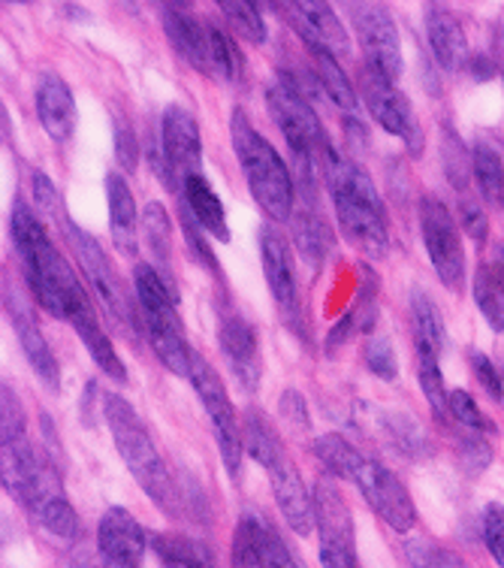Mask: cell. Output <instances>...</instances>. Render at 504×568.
<instances>
[{
	"instance_id": "obj_52",
	"label": "cell",
	"mask_w": 504,
	"mask_h": 568,
	"mask_svg": "<svg viewBox=\"0 0 504 568\" xmlns=\"http://www.w3.org/2000/svg\"><path fill=\"white\" fill-rule=\"evenodd\" d=\"M493 266H495V270H498V273L504 275V242H502V245H498V257H495Z\"/></svg>"
},
{
	"instance_id": "obj_1",
	"label": "cell",
	"mask_w": 504,
	"mask_h": 568,
	"mask_svg": "<svg viewBox=\"0 0 504 568\" xmlns=\"http://www.w3.org/2000/svg\"><path fill=\"white\" fill-rule=\"evenodd\" d=\"M24 424L28 420H24L22 405L3 384V442H0L3 490L16 496L40 520L43 529L70 541L79 536V514L66 499L55 463L37 450Z\"/></svg>"
},
{
	"instance_id": "obj_50",
	"label": "cell",
	"mask_w": 504,
	"mask_h": 568,
	"mask_svg": "<svg viewBox=\"0 0 504 568\" xmlns=\"http://www.w3.org/2000/svg\"><path fill=\"white\" fill-rule=\"evenodd\" d=\"M320 568H357V554H353V547L320 541Z\"/></svg>"
},
{
	"instance_id": "obj_46",
	"label": "cell",
	"mask_w": 504,
	"mask_h": 568,
	"mask_svg": "<svg viewBox=\"0 0 504 568\" xmlns=\"http://www.w3.org/2000/svg\"><path fill=\"white\" fill-rule=\"evenodd\" d=\"M483 541L490 547L498 568H504V505H490L483 511Z\"/></svg>"
},
{
	"instance_id": "obj_28",
	"label": "cell",
	"mask_w": 504,
	"mask_h": 568,
	"mask_svg": "<svg viewBox=\"0 0 504 568\" xmlns=\"http://www.w3.org/2000/svg\"><path fill=\"white\" fill-rule=\"evenodd\" d=\"M140 230H143V240L148 245V254H152V266L173 284V270H169V261H173V224H169V215L157 200L145 203L143 215H140Z\"/></svg>"
},
{
	"instance_id": "obj_44",
	"label": "cell",
	"mask_w": 504,
	"mask_h": 568,
	"mask_svg": "<svg viewBox=\"0 0 504 568\" xmlns=\"http://www.w3.org/2000/svg\"><path fill=\"white\" fill-rule=\"evenodd\" d=\"M408 559H411L414 568H469L456 554L426 545V541H411L408 545Z\"/></svg>"
},
{
	"instance_id": "obj_25",
	"label": "cell",
	"mask_w": 504,
	"mask_h": 568,
	"mask_svg": "<svg viewBox=\"0 0 504 568\" xmlns=\"http://www.w3.org/2000/svg\"><path fill=\"white\" fill-rule=\"evenodd\" d=\"M106 200H110V230L112 242L121 254L133 257L140 248V212L133 203L131 185L124 182V175H106Z\"/></svg>"
},
{
	"instance_id": "obj_4",
	"label": "cell",
	"mask_w": 504,
	"mask_h": 568,
	"mask_svg": "<svg viewBox=\"0 0 504 568\" xmlns=\"http://www.w3.org/2000/svg\"><path fill=\"white\" fill-rule=\"evenodd\" d=\"M323 179L348 242L362 257L381 261L390 252V233H387L384 203L378 197L372 179L357 161L339 152L332 154Z\"/></svg>"
},
{
	"instance_id": "obj_49",
	"label": "cell",
	"mask_w": 504,
	"mask_h": 568,
	"mask_svg": "<svg viewBox=\"0 0 504 568\" xmlns=\"http://www.w3.org/2000/svg\"><path fill=\"white\" fill-rule=\"evenodd\" d=\"M460 215H462V227H465V233L481 245L483 236H486V215H483V209L477 206L472 197H462Z\"/></svg>"
},
{
	"instance_id": "obj_31",
	"label": "cell",
	"mask_w": 504,
	"mask_h": 568,
	"mask_svg": "<svg viewBox=\"0 0 504 568\" xmlns=\"http://www.w3.org/2000/svg\"><path fill=\"white\" fill-rule=\"evenodd\" d=\"M311 61H315V79H318V85L323 88V94H327L348 119H353V112H357V94H353V85L348 82V77H344V70H341L339 58L327 55V52H311Z\"/></svg>"
},
{
	"instance_id": "obj_18",
	"label": "cell",
	"mask_w": 504,
	"mask_h": 568,
	"mask_svg": "<svg viewBox=\"0 0 504 568\" xmlns=\"http://www.w3.org/2000/svg\"><path fill=\"white\" fill-rule=\"evenodd\" d=\"M161 149L173 175L182 182L191 175L203 173V136H199L197 119L185 106H166L164 131H161Z\"/></svg>"
},
{
	"instance_id": "obj_38",
	"label": "cell",
	"mask_w": 504,
	"mask_h": 568,
	"mask_svg": "<svg viewBox=\"0 0 504 568\" xmlns=\"http://www.w3.org/2000/svg\"><path fill=\"white\" fill-rule=\"evenodd\" d=\"M251 526H254V541H257V550H260V566L264 568H302L294 559V554L287 550L285 538L278 536V529L269 526L260 517L251 514Z\"/></svg>"
},
{
	"instance_id": "obj_40",
	"label": "cell",
	"mask_w": 504,
	"mask_h": 568,
	"mask_svg": "<svg viewBox=\"0 0 504 568\" xmlns=\"http://www.w3.org/2000/svg\"><path fill=\"white\" fill-rule=\"evenodd\" d=\"M362 357H366V366L372 369V375H378L381 382H395L399 378V361H395V348L390 339H381V336L369 339Z\"/></svg>"
},
{
	"instance_id": "obj_17",
	"label": "cell",
	"mask_w": 504,
	"mask_h": 568,
	"mask_svg": "<svg viewBox=\"0 0 504 568\" xmlns=\"http://www.w3.org/2000/svg\"><path fill=\"white\" fill-rule=\"evenodd\" d=\"M266 475H269V484H272L275 503H278V511L287 520V526L297 532V536H311L315 529V496L308 493L302 475L294 466V459L281 454L278 459H272L266 466Z\"/></svg>"
},
{
	"instance_id": "obj_35",
	"label": "cell",
	"mask_w": 504,
	"mask_h": 568,
	"mask_svg": "<svg viewBox=\"0 0 504 568\" xmlns=\"http://www.w3.org/2000/svg\"><path fill=\"white\" fill-rule=\"evenodd\" d=\"M474 300L495 333H504V275L495 266H481L474 275Z\"/></svg>"
},
{
	"instance_id": "obj_3",
	"label": "cell",
	"mask_w": 504,
	"mask_h": 568,
	"mask_svg": "<svg viewBox=\"0 0 504 568\" xmlns=\"http://www.w3.org/2000/svg\"><path fill=\"white\" fill-rule=\"evenodd\" d=\"M315 454L327 466L329 475L351 481L362 493V499L372 505V511L395 532H411L416 524V508L408 496L405 484L378 459L366 457L339 433H327L315 442Z\"/></svg>"
},
{
	"instance_id": "obj_45",
	"label": "cell",
	"mask_w": 504,
	"mask_h": 568,
	"mask_svg": "<svg viewBox=\"0 0 504 568\" xmlns=\"http://www.w3.org/2000/svg\"><path fill=\"white\" fill-rule=\"evenodd\" d=\"M387 424L384 429L390 433V438H393L395 445H399V450H405V454H420V448H426V438H423V433H420V426L411 420V417H399V415H387L384 417Z\"/></svg>"
},
{
	"instance_id": "obj_14",
	"label": "cell",
	"mask_w": 504,
	"mask_h": 568,
	"mask_svg": "<svg viewBox=\"0 0 504 568\" xmlns=\"http://www.w3.org/2000/svg\"><path fill=\"white\" fill-rule=\"evenodd\" d=\"M260 257H264V273L266 284L275 296V306L285 317V324L294 333L306 329V312H302V294H299L297 282V266H294V254L290 245L278 233V230L266 227L260 233Z\"/></svg>"
},
{
	"instance_id": "obj_21",
	"label": "cell",
	"mask_w": 504,
	"mask_h": 568,
	"mask_svg": "<svg viewBox=\"0 0 504 568\" xmlns=\"http://www.w3.org/2000/svg\"><path fill=\"white\" fill-rule=\"evenodd\" d=\"M3 300H7V306H10L12 327H16V336L22 342L24 357H28V363L33 366V372L40 375V382H43L49 390H58V361L55 354H52V348H49L45 336L40 333V327H37V321H33L31 312L19 303V296L12 294V291H7V287H3Z\"/></svg>"
},
{
	"instance_id": "obj_42",
	"label": "cell",
	"mask_w": 504,
	"mask_h": 568,
	"mask_svg": "<svg viewBox=\"0 0 504 568\" xmlns=\"http://www.w3.org/2000/svg\"><path fill=\"white\" fill-rule=\"evenodd\" d=\"M233 568H264L260 566V550L254 541L251 514H241L236 536H233Z\"/></svg>"
},
{
	"instance_id": "obj_15",
	"label": "cell",
	"mask_w": 504,
	"mask_h": 568,
	"mask_svg": "<svg viewBox=\"0 0 504 568\" xmlns=\"http://www.w3.org/2000/svg\"><path fill=\"white\" fill-rule=\"evenodd\" d=\"M275 7L281 10L290 28L302 37L308 52H327V55L339 58V61L351 55V40H348L344 24L339 22V16L332 12L329 3L294 0V3H275Z\"/></svg>"
},
{
	"instance_id": "obj_6",
	"label": "cell",
	"mask_w": 504,
	"mask_h": 568,
	"mask_svg": "<svg viewBox=\"0 0 504 568\" xmlns=\"http://www.w3.org/2000/svg\"><path fill=\"white\" fill-rule=\"evenodd\" d=\"M103 417H106V426H110L112 438H115L119 457L124 459L133 481L143 487L145 496H152V503L161 511L176 514L178 490L176 484H173V475L166 469L152 433L145 429L143 417L136 415V408L127 399H121L119 394H106L103 396Z\"/></svg>"
},
{
	"instance_id": "obj_43",
	"label": "cell",
	"mask_w": 504,
	"mask_h": 568,
	"mask_svg": "<svg viewBox=\"0 0 504 568\" xmlns=\"http://www.w3.org/2000/svg\"><path fill=\"white\" fill-rule=\"evenodd\" d=\"M182 233H185V242L187 248H191V254H194V261L203 263L212 273H218V257L212 254V248H208L206 242V233H203V227H199L197 219L191 215V209H187L185 203H182Z\"/></svg>"
},
{
	"instance_id": "obj_10",
	"label": "cell",
	"mask_w": 504,
	"mask_h": 568,
	"mask_svg": "<svg viewBox=\"0 0 504 568\" xmlns=\"http://www.w3.org/2000/svg\"><path fill=\"white\" fill-rule=\"evenodd\" d=\"M191 384H194L199 403H203L208 420H212V433H215V442H218L224 469L230 471V478L236 481L241 469V457H245V438H241L239 415H236L230 396H227V387L220 382L218 372L212 369L206 357H199V354H194V361H191Z\"/></svg>"
},
{
	"instance_id": "obj_24",
	"label": "cell",
	"mask_w": 504,
	"mask_h": 568,
	"mask_svg": "<svg viewBox=\"0 0 504 568\" xmlns=\"http://www.w3.org/2000/svg\"><path fill=\"white\" fill-rule=\"evenodd\" d=\"M37 115L55 142H66L76 131V100L61 77H43L37 88Z\"/></svg>"
},
{
	"instance_id": "obj_34",
	"label": "cell",
	"mask_w": 504,
	"mask_h": 568,
	"mask_svg": "<svg viewBox=\"0 0 504 568\" xmlns=\"http://www.w3.org/2000/svg\"><path fill=\"white\" fill-rule=\"evenodd\" d=\"M416 378H420V387H423L432 415L439 420L450 417V390L444 387V375H441V354L416 351Z\"/></svg>"
},
{
	"instance_id": "obj_7",
	"label": "cell",
	"mask_w": 504,
	"mask_h": 568,
	"mask_svg": "<svg viewBox=\"0 0 504 568\" xmlns=\"http://www.w3.org/2000/svg\"><path fill=\"white\" fill-rule=\"evenodd\" d=\"M133 287H136V300H140V312H143V324L148 342H152L154 357L164 363L173 375L191 378L194 351L187 348L185 324H182V315L176 308L173 284L166 282L152 263H140L133 270Z\"/></svg>"
},
{
	"instance_id": "obj_19",
	"label": "cell",
	"mask_w": 504,
	"mask_h": 568,
	"mask_svg": "<svg viewBox=\"0 0 504 568\" xmlns=\"http://www.w3.org/2000/svg\"><path fill=\"white\" fill-rule=\"evenodd\" d=\"M97 547L106 568H140L145 547H148V536L131 511L110 508L97 526Z\"/></svg>"
},
{
	"instance_id": "obj_22",
	"label": "cell",
	"mask_w": 504,
	"mask_h": 568,
	"mask_svg": "<svg viewBox=\"0 0 504 568\" xmlns=\"http://www.w3.org/2000/svg\"><path fill=\"white\" fill-rule=\"evenodd\" d=\"M426 33L435 64L448 73H460L469 64V40L462 31L460 19L448 7H429L426 12Z\"/></svg>"
},
{
	"instance_id": "obj_8",
	"label": "cell",
	"mask_w": 504,
	"mask_h": 568,
	"mask_svg": "<svg viewBox=\"0 0 504 568\" xmlns=\"http://www.w3.org/2000/svg\"><path fill=\"white\" fill-rule=\"evenodd\" d=\"M230 131L241 175H245V182L251 187L254 200L260 203V209L269 219H294V179H290V170H287L285 161L257 133V128H254L241 110L233 112Z\"/></svg>"
},
{
	"instance_id": "obj_39",
	"label": "cell",
	"mask_w": 504,
	"mask_h": 568,
	"mask_svg": "<svg viewBox=\"0 0 504 568\" xmlns=\"http://www.w3.org/2000/svg\"><path fill=\"white\" fill-rule=\"evenodd\" d=\"M450 417L456 420L460 426H465L469 433H493V420H486L483 412L477 408L472 394H465L462 387L450 390Z\"/></svg>"
},
{
	"instance_id": "obj_33",
	"label": "cell",
	"mask_w": 504,
	"mask_h": 568,
	"mask_svg": "<svg viewBox=\"0 0 504 568\" xmlns=\"http://www.w3.org/2000/svg\"><path fill=\"white\" fill-rule=\"evenodd\" d=\"M241 438H245V450L251 454L260 466H269L272 459H278L285 450V442L275 433V426L266 420L260 412H248L245 415V426H241Z\"/></svg>"
},
{
	"instance_id": "obj_41",
	"label": "cell",
	"mask_w": 504,
	"mask_h": 568,
	"mask_svg": "<svg viewBox=\"0 0 504 568\" xmlns=\"http://www.w3.org/2000/svg\"><path fill=\"white\" fill-rule=\"evenodd\" d=\"M31 182H33V203L40 209V215H45L49 221H66V212H64V200L58 194L55 182L49 179L45 173L40 170H33L31 173Z\"/></svg>"
},
{
	"instance_id": "obj_48",
	"label": "cell",
	"mask_w": 504,
	"mask_h": 568,
	"mask_svg": "<svg viewBox=\"0 0 504 568\" xmlns=\"http://www.w3.org/2000/svg\"><path fill=\"white\" fill-rule=\"evenodd\" d=\"M472 366H474V375H477V382H481L483 390L493 396L495 403H502L504 399L502 375H498V369L493 366V361H490V357H483V354H474Z\"/></svg>"
},
{
	"instance_id": "obj_27",
	"label": "cell",
	"mask_w": 504,
	"mask_h": 568,
	"mask_svg": "<svg viewBox=\"0 0 504 568\" xmlns=\"http://www.w3.org/2000/svg\"><path fill=\"white\" fill-rule=\"evenodd\" d=\"M182 197L185 206L191 209V215L197 219V224L206 230L208 236H215L220 242H230V227H227V215H224V203L218 194L212 191L206 182V175H191L182 182Z\"/></svg>"
},
{
	"instance_id": "obj_26",
	"label": "cell",
	"mask_w": 504,
	"mask_h": 568,
	"mask_svg": "<svg viewBox=\"0 0 504 568\" xmlns=\"http://www.w3.org/2000/svg\"><path fill=\"white\" fill-rule=\"evenodd\" d=\"M315 520L320 526V541L353 547L351 511H348V505L341 499L332 475H323L315 484Z\"/></svg>"
},
{
	"instance_id": "obj_23",
	"label": "cell",
	"mask_w": 504,
	"mask_h": 568,
	"mask_svg": "<svg viewBox=\"0 0 504 568\" xmlns=\"http://www.w3.org/2000/svg\"><path fill=\"white\" fill-rule=\"evenodd\" d=\"M66 321H70V327L76 329L79 339L85 342V348H89L91 361L97 363V369L103 372V375L115 378V382H127V366L121 363L119 351H115L112 339L106 336V329L100 327L97 312L91 306V300L79 303V306L66 315Z\"/></svg>"
},
{
	"instance_id": "obj_2",
	"label": "cell",
	"mask_w": 504,
	"mask_h": 568,
	"mask_svg": "<svg viewBox=\"0 0 504 568\" xmlns=\"http://www.w3.org/2000/svg\"><path fill=\"white\" fill-rule=\"evenodd\" d=\"M10 230L12 242H16L19 254H22L24 270H28V282H31L37 303L49 315L66 321L70 308L79 306L82 300H89L85 287H82V282L73 273V266L52 245L43 221H40V215L28 203H16L12 206Z\"/></svg>"
},
{
	"instance_id": "obj_9",
	"label": "cell",
	"mask_w": 504,
	"mask_h": 568,
	"mask_svg": "<svg viewBox=\"0 0 504 568\" xmlns=\"http://www.w3.org/2000/svg\"><path fill=\"white\" fill-rule=\"evenodd\" d=\"M64 233L66 240H70V248L79 254L82 270H85V275H89L91 284H94V291H97L103 308L110 312L112 321H115L124 333L136 336V321H140V315H136V306L131 303V291H127V284H124L121 273L115 270V263L110 261V254L100 248V242L94 240L91 233L76 227L70 219L64 221Z\"/></svg>"
},
{
	"instance_id": "obj_32",
	"label": "cell",
	"mask_w": 504,
	"mask_h": 568,
	"mask_svg": "<svg viewBox=\"0 0 504 568\" xmlns=\"http://www.w3.org/2000/svg\"><path fill=\"white\" fill-rule=\"evenodd\" d=\"M148 545L161 557L164 568H215L206 547L191 541L185 536H164V532H152Z\"/></svg>"
},
{
	"instance_id": "obj_30",
	"label": "cell",
	"mask_w": 504,
	"mask_h": 568,
	"mask_svg": "<svg viewBox=\"0 0 504 568\" xmlns=\"http://www.w3.org/2000/svg\"><path fill=\"white\" fill-rule=\"evenodd\" d=\"M294 227H297V248L302 252V257L311 266L323 263V254L329 248V233L318 209H315V194H306V203L299 206L297 219H294Z\"/></svg>"
},
{
	"instance_id": "obj_16",
	"label": "cell",
	"mask_w": 504,
	"mask_h": 568,
	"mask_svg": "<svg viewBox=\"0 0 504 568\" xmlns=\"http://www.w3.org/2000/svg\"><path fill=\"white\" fill-rule=\"evenodd\" d=\"M218 342L241 390L257 394L264 363H260V345H257V333L251 324L239 312H224L218 324Z\"/></svg>"
},
{
	"instance_id": "obj_5",
	"label": "cell",
	"mask_w": 504,
	"mask_h": 568,
	"mask_svg": "<svg viewBox=\"0 0 504 568\" xmlns=\"http://www.w3.org/2000/svg\"><path fill=\"white\" fill-rule=\"evenodd\" d=\"M266 103L272 112L278 131L285 133L290 152L299 164V185L315 191L320 175H327V166L332 161V142H329L323 124H320L318 112L311 110L306 91L297 85V79L290 73H281L272 85L266 88Z\"/></svg>"
},
{
	"instance_id": "obj_11",
	"label": "cell",
	"mask_w": 504,
	"mask_h": 568,
	"mask_svg": "<svg viewBox=\"0 0 504 568\" xmlns=\"http://www.w3.org/2000/svg\"><path fill=\"white\" fill-rule=\"evenodd\" d=\"M420 230L426 242L429 261L439 278L450 291H460L465 282V252H462V236L450 209L435 197H423L420 203Z\"/></svg>"
},
{
	"instance_id": "obj_37",
	"label": "cell",
	"mask_w": 504,
	"mask_h": 568,
	"mask_svg": "<svg viewBox=\"0 0 504 568\" xmlns=\"http://www.w3.org/2000/svg\"><path fill=\"white\" fill-rule=\"evenodd\" d=\"M218 10L224 12V19L230 22V28L239 33L241 40L260 45L266 40L264 16L257 10V3H245V0H220Z\"/></svg>"
},
{
	"instance_id": "obj_47",
	"label": "cell",
	"mask_w": 504,
	"mask_h": 568,
	"mask_svg": "<svg viewBox=\"0 0 504 568\" xmlns=\"http://www.w3.org/2000/svg\"><path fill=\"white\" fill-rule=\"evenodd\" d=\"M115 158H119V164L133 173L136 170V161H140V145H136V136H133L131 124H124L119 121L115 124Z\"/></svg>"
},
{
	"instance_id": "obj_20",
	"label": "cell",
	"mask_w": 504,
	"mask_h": 568,
	"mask_svg": "<svg viewBox=\"0 0 504 568\" xmlns=\"http://www.w3.org/2000/svg\"><path fill=\"white\" fill-rule=\"evenodd\" d=\"M164 28L169 43L176 49L178 55L185 58L187 64L206 73L208 77V55H212V24H206L203 19H197L187 7H164Z\"/></svg>"
},
{
	"instance_id": "obj_13",
	"label": "cell",
	"mask_w": 504,
	"mask_h": 568,
	"mask_svg": "<svg viewBox=\"0 0 504 568\" xmlns=\"http://www.w3.org/2000/svg\"><path fill=\"white\" fill-rule=\"evenodd\" d=\"M353 28L360 37L366 61L378 77L387 82H399L402 77V43H399V31H395L393 16L387 12L381 3H353L351 7Z\"/></svg>"
},
{
	"instance_id": "obj_29",
	"label": "cell",
	"mask_w": 504,
	"mask_h": 568,
	"mask_svg": "<svg viewBox=\"0 0 504 568\" xmlns=\"http://www.w3.org/2000/svg\"><path fill=\"white\" fill-rule=\"evenodd\" d=\"M472 173L483 203L490 209H504V164L493 145L477 142L472 152Z\"/></svg>"
},
{
	"instance_id": "obj_36",
	"label": "cell",
	"mask_w": 504,
	"mask_h": 568,
	"mask_svg": "<svg viewBox=\"0 0 504 568\" xmlns=\"http://www.w3.org/2000/svg\"><path fill=\"white\" fill-rule=\"evenodd\" d=\"M411 312H414L416 351H435V354H441L444 351V321H441L435 303L423 291H414Z\"/></svg>"
},
{
	"instance_id": "obj_51",
	"label": "cell",
	"mask_w": 504,
	"mask_h": 568,
	"mask_svg": "<svg viewBox=\"0 0 504 568\" xmlns=\"http://www.w3.org/2000/svg\"><path fill=\"white\" fill-rule=\"evenodd\" d=\"M281 415L294 426H299V429H308V408L299 390H285V396H281Z\"/></svg>"
},
{
	"instance_id": "obj_12",
	"label": "cell",
	"mask_w": 504,
	"mask_h": 568,
	"mask_svg": "<svg viewBox=\"0 0 504 568\" xmlns=\"http://www.w3.org/2000/svg\"><path fill=\"white\" fill-rule=\"evenodd\" d=\"M360 91L362 100H366V106L372 112V119L384 128L387 133H393L399 140L405 142V149L414 158L423 154V128H420V121H416L414 110H411V103L408 98L395 88V82H387L384 77H378L372 67H366L360 77Z\"/></svg>"
}]
</instances>
